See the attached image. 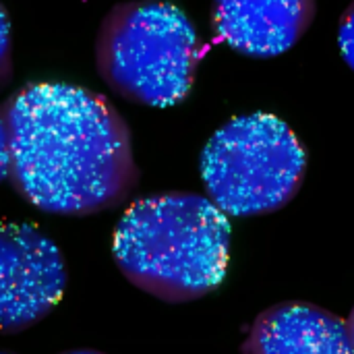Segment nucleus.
<instances>
[{
	"label": "nucleus",
	"instance_id": "ddd939ff",
	"mask_svg": "<svg viewBox=\"0 0 354 354\" xmlns=\"http://www.w3.org/2000/svg\"><path fill=\"white\" fill-rule=\"evenodd\" d=\"M0 354H8V353H0Z\"/></svg>",
	"mask_w": 354,
	"mask_h": 354
},
{
	"label": "nucleus",
	"instance_id": "9d476101",
	"mask_svg": "<svg viewBox=\"0 0 354 354\" xmlns=\"http://www.w3.org/2000/svg\"><path fill=\"white\" fill-rule=\"evenodd\" d=\"M10 174V141H8V127L4 106H0V183Z\"/></svg>",
	"mask_w": 354,
	"mask_h": 354
},
{
	"label": "nucleus",
	"instance_id": "7ed1b4c3",
	"mask_svg": "<svg viewBox=\"0 0 354 354\" xmlns=\"http://www.w3.org/2000/svg\"><path fill=\"white\" fill-rule=\"evenodd\" d=\"M207 46L189 17L164 0L112 6L95 37L100 77L129 102L168 108L180 104Z\"/></svg>",
	"mask_w": 354,
	"mask_h": 354
},
{
	"label": "nucleus",
	"instance_id": "6e6552de",
	"mask_svg": "<svg viewBox=\"0 0 354 354\" xmlns=\"http://www.w3.org/2000/svg\"><path fill=\"white\" fill-rule=\"evenodd\" d=\"M12 75V44H10V21L6 8L0 4V89L10 81Z\"/></svg>",
	"mask_w": 354,
	"mask_h": 354
},
{
	"label": "nucleus",
	"instance_id": "1a4fd4ad",
	"mask_svg": "<svg viewBox=\"0 0 354 354\" xmlns=\"http://www.w3.org/2000/svg\"><path fill=\"white\" fill-rule=\"evenodd\" d=\"M338 44H340L342 58L354 71V2L342 15L340 29H338Z\"/></svg>",
	"mask_w": 354,
	"mask_h": 354
},
{
	"label": "nucleus",
	"instance_id": "20e7f679",
	"mask_svg": "<svg viewBox=\"0 0 354 354\" xmlns=\"http://www.w3.org/2000/svg\"><path fill=\"white\" fill-rule=\"evenodd\" d=\"M305 172V145L282 118L268 112L228 120L201 151L205 193L226 216L282 209L297 197Z\"/></svg>",
	"mask_w": 354,
	"mask_h": 354
},
{
	"label": "nucleus",
	"instance_id": "39448f33",
	"mask_svg": "<svg viewBox=\"0 0 354 354\" xmlns=\"http://www.w3.org/2000/svg\"><path fill=\"white\" fill-rule=\"evenodd\" d=\"M68 282L60 249L39 228L0 222V334H19L48 317Z\"/></svg>",
	"mask_w": 354,
	"mask_h": 354
},
{
	"label": "nucleus",
	"instance_id": "f8f14e48",
	"mask_svg": "<svg viewBox=\"0 0 354 354\" xmlns=\"http://www.w3.org/2000/svg\"><path fill=\"white\" fill-rule=\"evenodd\" d=\"M62 354H104V353H97V351H91V348H83V351H68V353H62Z\"/></svg>",
	"mask_w": 354,
	"mask_h": 354
},
{
	"label": "nucleus",
	"instance_id": "f257e3e1",
	"mask_svg": "<svg viewBox=\"0 0 354 354\" xmlns=\"http://www.w3.org/2000/svg\"><path fill=\"white\" fill-rule=\"evenodd\" d=\"M10 183L33 207L91 216L122 205L139 183L131 129L87 87L29 83L4 104Z\"/></svg>",
	"mask_w": 354,
	"mask_h": 354
},
{
	"label": "nucleus",
	"instance_id": "f03ea898",
	"mask_svg": "<svg viewBox=\"0 0 354 354\" xmlns=\"http://www.w3.org/2000/svg\"><path fill=\"white\" fill-rule=\"evenodd\" d=\"M230 232L228 216L209 197L158 193L124 209L112 236V255L139 290L166 303H189L224 282Z\"/></svg>",
	"mask_w": 354,
	"mask_h": 354
},
{
	"label": "nucleus",
	"instance_id": "9b49d317",
	"mask_svg": "<svg viewBox=\"0 0 354 354\" xmlns=\"http://www.w3.org/2000/svg\"><path fill=\"white\" fill-rule=\"evenodd\" d=\"M348 330H351V340H353V346H354V309L351 311V315H348Z\"/></svg>",
	"mask_w": 354,
	"mask_h": 354
},
{
	"label": "nucleus",
	"instance_id": "0eeeda50",
	"mask_svg": "<svg viewBox=\"0 0 354 354\" xmlns=\"http://www.w3.org/2000/svg\"><path fill=\"white\" fill-rule=\"evenodd\" d=\"M243 354H354L348 322L305 301H286L261 311Z\"/></svg>",
	"mask_w": 354,
	"mask_h": 354
},
{
	"label": "nucleus",
	"instance_id": "423d86ee",
	"mask_svg": "<svg viewBox=\"0 0 354 354\" xmlns=\"http://www.w3.org/2000/svg\"><path fill=\"white\" fill-rule=\"evenodd\" d=\"M315 0H214L218 41L253 58L288 52L311 27Z\"/></svg>",
	"mask_w": 354,
	"mask_h": 354
}]
</instances>
